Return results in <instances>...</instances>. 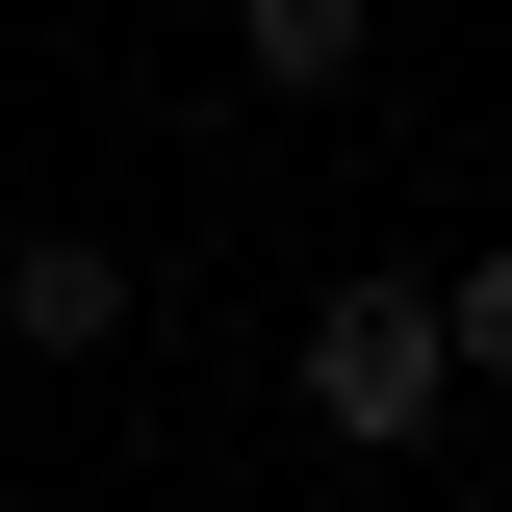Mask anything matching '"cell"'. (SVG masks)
<instances>
[{"instance_id": "277c9868", "label": "cell", "mask_w": 512, "mask_h": 512, "mask_svg": "<svg viewBox=\"0 0 512 512\" xmlns=\"http://www.w3.org/2000/svg\"><path fill=\"white\" fill-rule=\"evenodd\" d=\"M436 333H461V384H512V231H487V256L436 282Z\"/></svg>"}, {"instance_id": "7a4b0ae2", "label": "cell", "mask_w": 512, "mask_h": 512, "mask_svg": "<svg viewBox=\"0 0 512 512\" xmlns=\"http://www.w3.org/2000/svg\"><path fill=\"white\" fill-rule=\"evenodd\" d=\"M0 333H26V359H103V333H128V256L103 231H26V256H0Z\"/></svg>"}, {"instance_id": "3957f363", "label": "cell", "mask_w": 512, "mask_h": 512, "mask_svg": "<svg viewBox=\"0 0 512 512\" xmlns=\"http://www.w3.org/2000/svg\"><path fill=\"white\" fill-rule=\"evenodd\" d=\"M231 52H256V103H359L384 0H231Z\"/></svg>"}, {"instance_id": "6da1fadb", "label": "cell", "mask_w": 512, "mask_h": 512, "mask_svg": "<svg viewBox=\"0 0 512 512\" xmlns=\"http://www.w3.org/2000/svg\"><path fill=\"white\" fill-rule=\"evenodd\" d=\"M282 384H308V436H333V461H410V436L461 410V333H436V282H333Z\"/></svg>"}]
</instances>
